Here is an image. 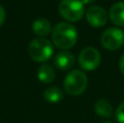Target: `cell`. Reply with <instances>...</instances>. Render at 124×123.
I'll return each mask as SVG.
<instances>
[{
  "mask_svg": "<svg viewBox=\"0 0 124 123\" xmlns=\"http://www.w3.org/2000/svg\"><path fill=\"white\" fill-rule=\"evenodd\" d=\"M88 84L87 76L79 70H73L69 72L63 82L65 92L71 96H78L86 91Z\"/></svg>",
  "mask_w": 124,
  "mask_h": 123,
  "instance_id": "cell-3",
  "label": "cell"
},
{
  "mask_svg": "<svg viewBox=\"0 0 124 123\" xmlns=\"http://www.w3.org/2000/svg\"><path fill=\"white\" fill-rule=\"evenodd\" d=\"M120 70H121V72H122V74L124 75V54L120 59Z\"/></svg>",
  "mask_w": 124,
  "mask_h": 123,
  "instance_id": "cell-16",
  "label": "cell"
},
{
  "mask_svg": "<svg viewBox=\"0 0 124 123\" xmlns=\"http://www.w3.org/2000/svg\"><path fill=\"white\" fill-rule=\"evenodd\" d=\"M37 77H38L39 82L44 83V84H50L56 78V71L51 65L43 64L39 67L38 71H37Z\"/></svg>",
  "mask_w": 124,
  "mask_h": 123,
  "instance_id": "cell-11",
  "label": "cell"
},
{
  "mask_svg": "<svg viewBox=\"0 0 124 123\" xmlns=\"http://www.w3.org/2000/svg\"><path fill=\"white\" fill-rule=\"evenodd\" d=\"M44 98L47 100L48 102L51 104H57L63 98V93L58 86H51L47 87L44 92Z\"/></svg>",
  "mask_w": 124,
  "mask_h": 123,
  "instance_id": "cell-13",
  "label": "cell"
},
{
  "mask_svg": "<svg viewBox=\"0 0 124 123\" xmlns=\"http://www.w3.org/2000/svg\"><path fill=\"white\" fill-rule=\"evenodd\" d=\"M116 119L119 123H124V101L119 105L116 111Z\"/></svg>",
  "mask_w": 124,
  "mask_h": 123,
  "instance_id": "cell-14",
  "label": "cell"
},
{
  "mask_svg": "<svg viewBox=\"0 0 124 123\" xmlns=\"http://www.w3.org/2000/svg\"><path fill=\"white\" fill-rule=\"evenodd\" d=\"M84 4L81 0H61L59 13L68 22H77L84 15Z\"/></svg>",
  "mask_w": 124,
  "mask_h": 123,
  "instance_id": "cell-4",
  "label": "cell"
},
{
  "mask_svg": "<svg viewBox=\"0 0 124 123\" xmlns=\"http://www.w3.org/2000/svg\"><path fill=\"white\" fill-rule=\"evenodd\" d=\"M100 43L105 49L110 51L120 49L124 44V32L118 27L107 28L101 35Z\"/></svg>",
  "mask_w": 124,
  "mask_h": 123,
  "instance_id": "cell-5",
  "label": "cell"
},
{
  "mask_svg": "<svg viewBox=\"0 0 124 123\" xmlns=\"http://www.w3.org/2000/svg\"><path fill=\"white\" fill-rule=\"evenodd\" d=\"M102 123H112V122H109V121H105V122H102Z\"/></svg>",
  "mask_w": 124,
  "mask_h": 123,
  "instance_id": "cell-18",
  "label": "cell"
},
{
  "mask_svg": "<svg viewBox=\"0 0 124 123\" xmlns=\"http://www.w3.org/2000/svg\"><path fill=\"white\" fill-rule=\"evenodd\" d=\"M81 1L83 2V4H90V3H93L95 0H81Z\"/></svg>",
  "mask_w": 124,
  "mask_h": 123,
  "instance_id": "cell-17",
  "label": "cell"
},
{
  "mask_svg": "<svg viewBox=\"0 0 124 123\" xmlns=\"http://www.w3.org/2000/svg\"><path fill=\"white\" fill-rule=\"evenodd\" d=\"M109 17L116 26H124V2L119 1L112 4L109 10Z\"/></svg>",
  "mask_w": 124,
  "mask_h": 123,
  "instance_id": "cell-10",
  "label": "cell"
},
{
  "mask_svg": "<svg viewBox=\"0 0 124 123\" xmlns=\"http://www.w3.org/2000/svg\"><path fill=\"white\" fill-rule=\"evenodd\" d=\"M86 20L93 27H102L108 22V13L102 7L93 6L86 11Z\"/></svg>",
  "mask_w": 124,
  "mask_h": 123,
  "instance_id": "cell-7",
  "label": "cell"
},
{
  "mask_svg": "<svg viewBox=\"0 0 124 123\" xmlns=\"http://www.w3.org/2000/svg\"><path fill=\"white\" fill-rule=\"evenodd\" d=\"M77 30L69 22H60L52 27L51 39L57 48L68 50L74 47L77 41Z\"/></svg>",
  "mask_w": 124,
  "mask_h": 123,
  "instance_id": "cell-1",
  "label": "cell"
},
{
  "mask_svg": "<svg viewBox=\"0 0 124 123\" xmlns=\"http://www.w3.org/2000/svg\"><path fill=\"white\" fill-rule=\"evenodd\" d=\"M95 112L101 118H111L113 115V107L107 99H99L95 104Z\"/></svg>",
  "mask_w": 124,
  "mask_h": 123,
  "instance_id": "cell-12",
  "label": "cell"
},
{
  "mask_svg": "<svg viewBox=\"0 0 124 123\" xmlns=\"http://www.w3.org/2000/svg\"><path fill=\"white\" fill-rule=\"evenodd\" d=\"M4 21H6V11H4L3 7L0 4V26H2Z\"/></svg>",
  "mask_w": 124,
  "mask_h": 123,
  "instance_id": "cell-15",
  "label": "cell"
},
{
  "mask_svg": "<svg viewBox=\"0 0 124 123\" xmlns=\"http://www.w3.org/2000/svg\"><path fill=\"white\" fill-rule=\"evenodd\" d=\"M74 63V56L66 50H62L54 57V65L57 67V69L61 70V71H68V70L72 69Z\"/></svg>",
  "mask_w": 124,
  "mask_h": 123,
  "instance_id": "cell-8",
  "label": "cell"
},
{
  "mask_svg": "<svg viewBox=\"0 0 124 123\" xmlns=\"http://www.w3.org/2000/svg\"><path fill=\"white\" fill-rule=\"evenodd\" d=\"M101 61L100 52L94 47H86L79 52L78 64L85 71H94L99 67Z\"/></svg>",
  "mask_w": 124,
  "mask_h": 123,
  "instance_id": "cell-6",
  "label": "cell"
},
{
  "mask_svg": "<svg viewBox=\"0 0 124 123\" xmlns=\"http://www.w3.org/2000/svg\"><path fill=\"white\" fill-rule=\"evenodd\" d=\"M27 51L32 60L36 62H46L54 54V46L49 39L38 37L30 43Z\"/></svg>",
  "mask_w": 124,
  "mask_h": 123,
  "instance_id": "cell-2",
  "label": "cell"
},
{
  "mask_svg": "<svg viewBox=\"0 0 124 123\" xmlns=\"http://www.w3.org/2000/svg\"><path fill=\"white\" fill-rule=\"evenodd\" d=\"M32 30L35 33V35H37L38 37L46 38V36H48L52 31L51 23L45 17H38L33 22Z\"/></svg>",
  "mask_w": 124,
  "mask_h": 123,
  "instance_id": "cell-9",
  "label": "cell"
}]
</instances>
